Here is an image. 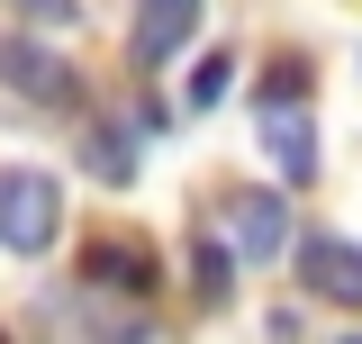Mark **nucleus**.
<instances>
[{
	"label": "nucleus",
	"instance_id": "423d86ee",
	"mask_svg": "<svg viewBox=\"0 0 362 344\" xmlns=\"http://www.w3.org/2000/svg\"><path fill=\"white\" fill-rule=\"evenodd\" d=\"M299 281L335 308H362V245L354 236H308L299 245Z\"/></svg>",
	"mask_w": 362,
	"mask_h": 344
},
{
	"label": "nucleus",
	"instance_id": "9b49d317",
	"mask_svg": "<svg viewBox=\"0 0 362 344\" xmlns=\"http://www.w3.org/2000/svg\"><path fill=\"white\" fill-rule=\"evenodd\" d=\"M299 91H308V64H272V73H263V109L299 100Z\"/></svg>",
	"mask_w": 362,
	"mask_h": 344
},
{
	"label": "nucleus",
	"instance_id": "20e7f679",
	"mask_svg": "<svg viewBox=\"0 0 362 344\" xmlns=\"http://www.w3.org/2000/svg\"><path fill=\"white\" fill-rule=\"evenodd\" d=\"M0 82L18 91V100H45V109H64V100H73V64H64L45 37H0Z\"/></svg>",
	"mask_w": 362,
	"mask_h": 344
},
{
	"label": "nucleus",
	"instance_id": "9d476101",
	"mask_svg": "<svg viewBox=\"0 0 362 344\" xmlns=\"http://www.w3.org/2000/svg\"><path fill=\"white\" fill-rule=\"evenodd\" d=\"M90 172H109V181H127V172H136V145H127L118 127H100V136H90Z\"/></svg>",
	"mask_w": 362,
	"mask_h": 344
},
{
	"label": "nucleus",
	"instance_id": "0eeeda50",
	"mask_svg": "<svg viewBox=\"0 0 362 344\" xmlns=\"http://www.w3.org/2000/svg\"><path fill=\"white\" fill-rule=\"evenodd\" d=\"M263 145H272V164H281V181H308L317 172V136H308V118H299L290 100L263 118Z\"/></svg>",
	"mask_w": 362,
	"mask_h": 344
},
{
	"label": "nucleus",
	"instance_id": "f8f14e48",
	"mask_svg": "<svg viewBox=\"0 0 362 344\" xmlns=\"http://www.w3.org/2000/svg\"><path fill=\"white\" fill-rule=\"evenodd\" d=\"M18 9H28L37 28H64V18H73V0H18Z\"/></svg>",
	"mask_w": 362,
	"mask_h": 344
},
{
	"label": "nucleus",
	"instance_id": "1a4fd4ad",
	"mask_svg": "<svg viewBox=\"0 0 362 344\" xmlns=\"http://www.w3.org/2000/svg\"><path fill=\"white\" fill-rule=\"evenodd\" d=\"M226 82H235V55H209V64L190 73V109H218V100H226Z\"/></svg>",
	"mask_w": 362,
	"mask_h": 344
},
{
	"label": "nucleus",
	"instance_id": "6e6552de",
	"mask_svg": "<svg viewBox=\"0 0 362 344\" xmlns=\"http://www.w3.org/2000/svg\"><path fill=\"white\" fill-rule=\"evenodd\" d=\"M190 272H199V299L226 308V290H235V245H218V236H199V254H190Z\"/></svg>",
	"mask_w": 362,
	"mask_h": 344
},
{
	"label": "nucleus",
	"instance_id": "39448f33",
	"mask_svg": "<svg viewBox=\"0 0 362 344\" xmlns=\"http://www.w3.org/2000/svg\"><path fill=\"white\" fill-rule=\"evenodd\" d=\"M199 9H209V0H136V64H145V73L181 64V45L199 37Z\"/></svg>",
	"mask_w": 362,
	"mask_h": 344
},
{
	"label": "nucleus",
	"instance_id": "f03ea898",
	"mask_svg": "<svg viewBox=\"0 0 362 344\" xmlns=\"http://www.w3.org/2000/svg\"><path fill=\"white\" fill-rule=\"evenodd\" d=\"M82 281L90 290H118V299H154V290H163V254H154L145 236H127V227H118V236L100 227L82 245Z\"/></svg>",
	"mask_w": 362,
	"mask_h": 344
},
{
	"label": "nucleus",
	"instance_id": "7ed1b4c3",
	"mask_svg": "<svg viewBox=\"0 0 362 344\" xmlns=\"http://www.w3.org/2000/svg\"><path fill=\"white\" fill-rule=\"evenodd\" d=\"M226 245H235V263L263 272V263L290 245V200H281V190H245V200H226Z\"/></svg>",
	"mask_w": 362,
	"mask_h": 344
},
{
	"label": "nucleus",
	"instance_id": "f257e3e1",
	"mask_svg": "<svg viewBox=\"0 0 362 344\" xmlns=\"http://www.w3.org/2000/svg\"><path fill=\"white\" fill-rule=\"evenodd\" d=\"M54 236H64V181L37 164H0V245L37 263Z\"/></svg>",
	"mask_w": 362,
	"mask_h": 344
}]
</instances>
